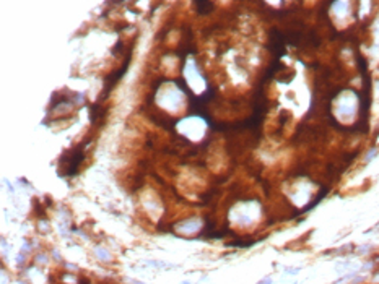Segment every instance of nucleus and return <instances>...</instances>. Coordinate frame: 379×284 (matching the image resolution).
I'll return each mask as SVG.
<instances>
[{"label":"nucleus","instance_id":"obj_1","mask_svg":"<svg viewBox=\"0 0 379 284\" xmlns=\"http://www.w3.org/2000/svg\"><path fill=\"white\" fill-rule=\"evenodd\" d=\"M83 159V153H82V146H78L77 150H72V154H68V153H65V154H62L60 158V167L64 166L65 170L62 175H73L77 172V167L78 164L82 162Z\"/></svg>","mask_w":379,"mask_h":284},{"label":"nucleus","instance_id":"obj_2","mask_svg":"<svg viewBox=\"0 0 379 284\" xmlns=\"http://www.w3.org/2000/svg\"><path fill=\"white\" fill-rule=\"evenodd\" d=\"M96 255H98V257H103V260H109V258H111V255H109L104 248H99V247H96Z\"/></svg>","mask_w":379,"mask_h":284},{"label":"nucleus","instance_id":"obj_3","mask_svg":"<svg viewBox=\"0 0 379 284\" xmlns=\"http://www.w3.org/2000/svg\"><path fill=\"white\" fill-rule=\"evenodd\" d=\"M298 271H300V268H285L286 274H296Z\"/></svg>","mask_w":379,"mask_h":284},{"label":"nucleus","instance_id":"obj_4","mask_svg":"<svg viewBox=\"0 0 379 284\" xmlns=\"http://www.w3.org/2000/svg\"><path fill=\"white\" fill-rule=\"evenodd\" d=\"M376 153H377L376 150H373V151L369 153V156H368V158H366V161H371V159H373V158H374V156H376Z\"/></svg>","mask_w":379,"mask_h":284},{"label":"nucleus","instance_id":"obj_5","mask_svg":"<svg viewBox=\"0 0 379 284\" xmlns=\"http://www.w3.org/2000/svg\"><path fill=\"white\" fill-rule=\"evenodd\" d=\"M259 284H272V279H270V278H267V279H264V281H260Z\"/></svg>","mask_w":379,"mask_h":284},{"label":"nucleus","instance_id":"obj_6","mask_svg":"<svg viewBox=\"0 0 379 284\" xmlns=\"http://www.w3.org/2000/svg\"><path fill=\"white\" fill-rule=\"evenodd\" d=\"M132 284H143V282H140V281H137V279H129Z\"/></svg>","mask_w":379,"mask_h":284},{"label":"nucleus","instance_id":"obj_7","mask_svg":"<svg viewBox=\"0 0 379 284\" xmlns=\"http://www.w3.org/2000/svg\"><path fill=\"white\" fill-rule=\"evenodd\" d=\"M80 282H82V284H90V281H87V279H82Z\"/></svg>","mask_w":379,"mask_h":284},{"label":"nucleus","instance_id":"obj_8","mask_svg":"<svg viewBox=\"0 0 379 284\" xmlns=\"http://www.w3.org/2000/svg\"><path fill=\"white\" fill-rule=\"evenodd\" d=\"M182 284H189V282H182Z\"/></svg>","mask_w":379,"mask_h":284}]
</instances>
